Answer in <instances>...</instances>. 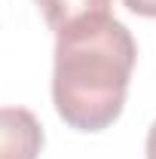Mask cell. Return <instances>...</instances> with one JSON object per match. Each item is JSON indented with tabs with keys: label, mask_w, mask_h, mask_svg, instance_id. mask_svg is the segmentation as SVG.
<instances>
[{
	"label": "cell",
	"mask_w": 156,
	"mask_h": 159,
	"mask_svg": "<svg viewBox=\"0 0 156 159\" xmlns=\"http://www.w3.org/2000/svg\"><path fill=\"white\" fill-rule=\"evenodd\" d=\"M113 0H34L40 9L43 21L49 25V31L58 37L64 31H74L86 21H95L101 16H113L110 12Z\"/></svg>",
	"instance_id": "cell-3"
},
{
	"label": "cell",
	"mask_w": 156,
	"mask_h": 159,
	"mask_svg": "<svg viewBox=\"0 0 156 159\" xmlns=\"http://www.w3.org/2000/svg\"><path fill=\"white\" fill-rule=\"evenodd\" d=\"M43 125L28 107H0V159H40L43 153Z\"/></svg>",
	"instance_id": "cell-2"
},
{
	"label": "cell",
	"mask_w": 156,
	"mask_h": 159,
	"mask_svg": "<svg viewBox=\"0 0 156 159\" xmlns=\"http://www.w3.org/2000/svg\"><path fill=\"white\" fill-rule=\"evenodd\" d=\"M144 153H147V159H156V119H153V125H150V132H147V144H144Z\"/></svg>",
	"instance_id": "cell-5"
},
{
	"label": "cell",
	"mask_w": 156,
	"mask_h": 159,
	"mask_svg": "<svg viewBox=\"0 0 156 159\" xmlns=\"http://www.w3.org/2000/svg\"><path fill=\"white\" fill-rule=\"evenodd\" d=\"M122 6L141 19H156V0H122Z\"/></svg>",
	"instance_id": "cell-4"
},
{
	"label": "cell",
	"mask_w": 156,
	"mask_h": 159,
	"mask_svg": "<svg viewBox=\"0 0 156 159\" xmlns=\"http://www.w3.org/2000/svg\"><path fill=\"white\" fill-rule=\"evenodd\" d=\"M138 43L113 16H101L55 37L52 104L74 132H104L119 119L129 95Z\"/></svg>",
	"instance_id": "cell-1"
}]
</instances>
